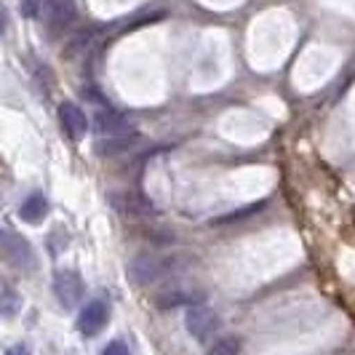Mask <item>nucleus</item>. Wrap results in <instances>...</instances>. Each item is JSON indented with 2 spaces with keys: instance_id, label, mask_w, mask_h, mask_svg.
Segmentation results:
<instances>
[{
  "instance_id": "nucleus-1",
  "label": "nucleus",
  "mask_w": 355,
  "mask_h": 355,
  "mask_svg": "<svg viewBox=\"0 0 355 355\" xmlns=\"http://www.w3.org/2000/svg\"><path fill=\"white\" fill-rule=\"evenodd\" d=\"M184 329L196 339H209L219 331V315L206 304H190L184 313Z\"/></svg>"
},
{
  "instance_id": "nucleus-2",
  "label": "nucleus",
  "mask_w": 355,
  "mask_h": 355,
  "mask_svg": "<svg viewBox=\"0 0 355 355\" xmlns=\"http://www.w3.org/2000/svg\"><path fill=\"white\" fill-rule=\"evenodd\" d=\"M171 267H174V262L160 259V257H139V259L131 262V278L137 284L150 286L155 284V281H160V278H166L171 272Z\"/></svg>"
},
{
  "instance_id": "nucleus-3",
  "label": "nucleus",
  "mask_w": 355,
  "mask_h": 355,
  "mask_svg": "<svg viewBox=\"0 0 355 355\" xmlns=\"http://www.w3.org/2000/svg\"><path fill=\"white\" fill-rule=\"evenodd\" d=\"M53 291H56V300L64 307H75L83 297V281L75 270H59L53 275Z\"/></svg>"
},
{
  "instance_id": "nucleus-4",
  "label": "nucleus",
  "mask_w": 355,
  "mask_h": 355,
  "mask_svg": "<svg viewBox=\"0 0 355 355\" xmlns=\"http://www.w3.org/2000/svg\"><path fill=\"white\" fill-rule=\"evenodd\" d=\"M3 249H6V259L11 265H17L19 270H33L35 267L33 249L21 235H14L11 230H6L3 232Z\"/></svg>"
},
{
  "instance_id": "nucleus-5",
  "label": "nucleus",
  "mask_w": 355,
  "mask_h": 355,
  "mask_svg": "<svg viewBox=\"0 0 355 355\" xmlns=\"http://www.w3.org/2000/svg\"><path fill=\"white\" fill-rule=\"evenodd\" d=\"M107 318H110L107 304L102 300H94V302H89L80 310V315H78V331L83 337H94V334H99L105 329Z\"/></svg>"
},
{
  "instance_id": "nucleus-6",
  "label": "nucleus",
  "mask_w": 355,
  "mask_h": 355,
  "mask_svg": "<svg viewBox=\"0 0 355 355\" xmlns=\"http://www.w3.org/2000/svg\"><path fill=\"white\" fill-rule=\"evenodd\" d=\"M96 134L102 137V139H128V137H134V131H131V125L125 118L121 115H115V112H99L96 115Z\"/></svg>"
},
{
  "instance_id": "nucleus-7",
  "label": "nucleus",
  "mask_w": 355,
  "mask_h": 355,
  "mask_svg": "<svg viewBox=\"0 0 355 355\" xmlns=\"http://www.w3.org/2000/svg\"><path fill=\"white\" fill-rule=\"evenodd\" d=\"M59 118H62V125H64V131L70 134L72 139H80V137L89 131V118H86V112L78 105H72V102H64V105L59 107Z\"/></svg>"
},
{
  "instance_id": "nucleus-8",
  "label": "nucleus",
  "mask_w": 355,
  "mask_h": 355,
  "mask_svg": "<svg viewBox=\"0 0 355 355\" xmlns=\"http://www.w3.org/2000/svg\"><path fill=\"white\" fill-rule=\"evenodd\" d=\"M49 214V200L43 196H30L21 206H19V216L24 219V222H43V216Z\"/></svg>"
},
{
  "instance_id": "nucleus-9",
  "label": "nucleus",
  "mask_w": 355,
  "mask_h": 355,
  "mask_svg": "<svg viewBox=\"0 0 355 355\" xmlns=\"http://www.w3.org/2000/svg\"><path fill=\"white\" fill-rule=\"evenodd\" d=\"M265 209V203H251L249 209H243V211H232L227 216H219V219H214V225H232V222H241V219H246L251 214L262 211Z\"/></svg>"
},
{
  "instance_id": "nucleus-10",
  "label": "nucleus",
  "mask_w": 355,
  "mask_h": 355,
  "mask_svg": "<svg viewBox=\"0 0 355 355\" xmlns=\"http://www.w3.org/2000/svg\"><path fill=\"white\" fill-rule=\"evenodd\" d=\"M238 353H241V342L238 339H219L211 350H209V355H238Z\"/></svg>"
},
{
  "instance_id": "nucleus-11",
  "label": "nucleus",
  "mask_w": 355,
  "mask_h": 355,
  "mask_svg": "<svg viewBox=\"0 0 355 355\" xmlns=\"http://www.w3.org/2000/svg\"><path fill=\"white\" fill-rule=\"evenodd\" d=\"M102 355H131V350L125 347L123 342H110L105 350H102Z\"/></svg>"
},
{
  "instance_id": "nucleus-12",
  "label": "nucleus",
  "mask_w": 355,
  "mask_h": 355,
  "mask_svg": "<svg viewBox=\"0 0 355 355\" xmlns=\"http://www.w3.org/2000/svg\"><path fill=\"white\" fill-rule=\"evenodd\" d=\"M6 355H30V350H27L24 345H17V347H11V350H8Z\"/></svg>"
}]
</instances>
